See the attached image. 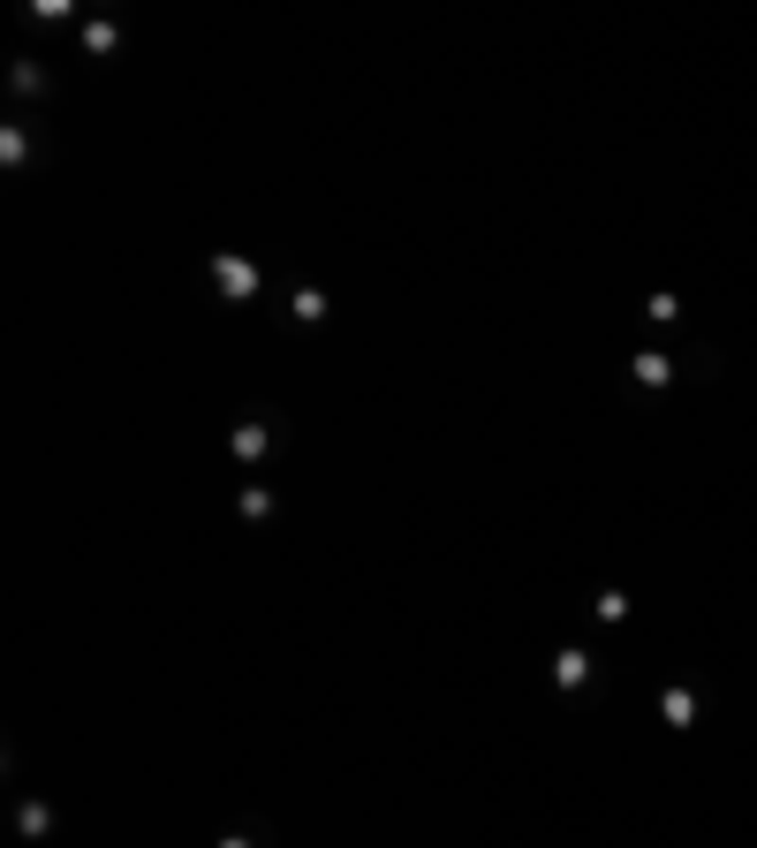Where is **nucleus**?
<instances>
[{"label":"nucleus","instance_id":"nucleus-1","mask_svg":"<svg viewBox=\"0 0 757 848\" xmlns=\"http://www.w3.org/2000/svg\"><path fill=\"white\" fill-rule=\"evenodd\" d=\"M258 281H266V273H258V258H243V250H220V258H212V288H220L228 304H251V296H258Z\"/></svg>","mask_w":757,"mask_h":848},{"label":"nucleus","instance_id":"nucleus-2","mask_svg":"<svg viewBox=\"0 0 757 848\" xmlns=\"http://www.w3.org/2000/svg\"><path fill=\"white\" fill-rule=\"evenodd\" d=\"M228 455H235V463H266V455H273V417L251 409L243 425H228Z\"/></svg>","mask_w":757,"mask_h":848},{"label":"nucleus","instance_id":"nucleus-3","mask_svg":"<svg viewBox=\"0 0 757 848\" xmlns=\"http://www.w3.org/2000/svg\"><path fill=\"white\" fill-rule=\"evenodd\" d=\"M553 681L576 697V689H591V652L584 644H569V652H553Z\"/></svg>","mask_w":757,"mask_h":848},{"label":"nucleus","instance_id":"nucleus-4","mask_svg":"<svg viewBox=\"0 0 757 848\" xmlns=\"http://www.w3.org/2000/svg\"><path fill=\"white\" fill-rule=\"evenodd\" d=\"M326 311H333V304H326V288H310V281L289 288V319H296V327H326Z\"/></svg>","mask_w":757,"mask_h":848},{"label":"nucleus","instance_id":"nucleus-5","mask_svg":"<svg viewBox=\"0 0 757 848\" xmlns=\"http://www.w3.org/2000/svg\"><path fill=\"white\" fill-rule=\"evenodd\" d=\"M84 53L114 61V53H122V23H114V15H91V23H84Z\"/></svg>","mask_w":757,"mask_h":848},{"label":"nucleus","instance_id":"nucleus-6","mask_svg":"<svg viewBox=\"0 0 757 848\" xmlns=\"http://www.w3.org/2000/svg\"><path fill=\"white\" fill-rule=\"evenodd\" d=\"M628 379H636V386H651V394H659V386H674V356H659V348H644V356H636V364H628Z\"/></svg>","mask_w":757,"mask_h":848},{"label":"nucleus","instance_id":"nucleus-7","mask_svg":"<svg viewBox=\"0 0 757 848\" xmlns=\"http://www.w3.org/2000/svg\"><path fill=\"white\" fill-rule=\"evenodd\" d=\"M8 84H15V99H46V91H53V76H46L38 61H15V69H8Z\"/></svg>","mask_w":757,"mask_h":848},{"label":"nucleus","instance_id":"nucleus-8","mask_svg":"<svg viewBox=\"0 0 757 848\" xmlns=\"http://www.w3.org/2000/svg\"><path fill=\"white\" fill-rule=\"evenodd\" d=\"M659 720H667V727H697V689H667V697H659Z\"/></svg>","mask_w":757,"mask_h":848},{"label":"nucleus","instance_id":"nucleus-9","mask_svg":"<svg viewBox=\"0 0 757 848\" xmlns=\"http://www.w3.org/2000/svg\"><path fill=\"white\" fill-rule=\"evenodd\" d=\"M53 826H61V819H53V803H23V811H15V834H23V841H46Z\"/></svg>","mask_w":757,"mask_h":848},{"label":"nucleus","instance_id":"nucleus-10","mask_svg":"<svg viewBox=\"0 0 757 848\" xmlns=\"http://www.w3.org/2000/svg\"><path fill=\"white\" fill-rule=\"evenodd\" d=\"M23 160H30V130L8 122V130H0V168H23Z\"/></svg>","mask_w":757,"mask_h":848},{"label":"nucleus","instance_id":"nucleus-11","mask_svg":"<svg viewBox=\"0 0 757 848\" xmlns=\"http://www.w3.org/2000/svg\"><path fill=\"white\" fill-rule=\"evenodd\" d=\"M273 515V493L266 486H243V523H266Z\"/></svg>","mask_w":757,"mask_h":848},{"label":"nucleus","instance_id":"nucleus-12","mask_svg":"<svg viewBox=\"0 0 757 848\" xmlns=\"http://www.w3.org/2000/svg\"><path fill=\"white\" fill-rule=\"evenodd\" d=\"M591 614H599V622H628V591H599Z\"/></svg>","mask_w":757,"mask_h":848},{"label":"nucleus","instance_id":"nucleus-13","mask_svg":"<svg viewBox=\"0 0 757 848\" xmlns=\"http://www.w3.org/2000/svg\"><path fill=\"white\" fill-rule=\"evenodd\" d=\"M644 319H651V327H674V319H682V304H674V296H651V304H644Z\"/></svg>","mask_w":757,"mask_h":848},{"label":"nucleus","instance_id":"nucleus-14","mask_svg":"<svg viewBox=\"0 0 757 848\" xmlns=\"http://www.w3.org/2000/svg\"><path fill=\"white\" fill-rule=\"evenodd\" d=\"M30 23H69V0H30Z\"/></svg>","mask_w":757,"mask_h":848},{"label":"nucleus","instance_id":"nucleus-15","mask_svg":"<svg viewBox=\"0 0 757 848\" xmlns=\"http://www.w3.org/2000/svg\"><path fill=\"white\" fill-rule=\"evenodd\" d=\"M220 848H258V841L251 834H220Z\"/></svg>","mask_w":757,"mask_h":848}]
</instances>
